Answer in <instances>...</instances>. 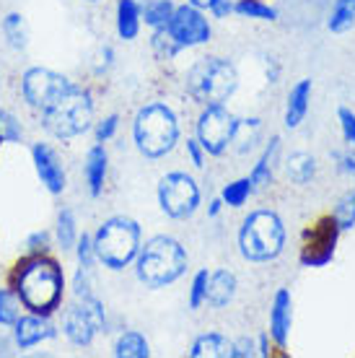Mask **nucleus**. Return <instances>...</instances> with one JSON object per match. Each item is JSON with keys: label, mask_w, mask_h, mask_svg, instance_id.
<instances>
[{"label": "nucleus", "mask_w": 355, "mask_h": 358, "mask_svg": "<svg viewBox=\"0 0 355 358\" xmlns=\"http://www.w3.org/2000/svg\"><path fill=\"white\" fill-rule=\"evenodd\" d=\"M16 294L34 314H52L62 299V270L45 255H34L16 270Z\"/></svg>", "instance_id": "obj_1"}, {"label": "nucleus", "mask_w": 355, "mask_h": 358, "mask_svg": "<svg viewBox=\"0 0 355 358\" xmlns=\"http://www.w3.org/2000/svg\"><path fill=\"white\" fill-rule=\"evenodd\" d=\"M135 265L140 283L148 288H164L184 275L187 252L174 236H153L151 242L140 244Z\"/></svg>", "instance_id": "obj_2"}, {"label": "nucleus", "mask_w": 355, "mask_h": 358, "mask_svg": "<svg viewBox=\"0 0 355 358\" xmlns=\"http://www.w3.org/2000/svg\"><path fill=\"white\" fill-rule=\"evenodd\" d=\"M140 252V226L127 215H115L99 226L94 236V255L109 270H122Z\"/></svg>", "instance_id": "obj_3"}, {"label": "nucleus", "mask_w": 355, "mask_h": 358, "mask_svg": "<svg viewBox=\"0 0 355 358\" xmlns=\"http://www.w3.org/2000/svg\"><path fill=\"white\" fill-rule=\"evenodd\" d=\"M285 247V226L273 210H254L244 218L239 231V250L249 262H270Z\"/></svg>", "instance_id": "obj_4"}, {"label": "nucleus", "mask_w": 355, "mask_h": 358, "mask_svg": "<svg viewBox=\"0 0 355 358\" xmlns=\"http://www.w3.org/2000/svg\"><path fill=\"white\" fill-rule=\"evenodd\" d=\"M236 86H239V73L223 57H205L187 73V91L203 107L229 101Z\"/></svg>", "instance_id": "obj_5"}, {"label": "nucleus", "mask_w": 355, "mask_h": 358, "mask_svg": "<svg viewBox=\"0 0 355 358\" xmlns=\"http://www.w3.org/2000/svg\"><path fill=\"white\" fill-rule=\"evenodd\" d=\"M135 145L145 159H161L174 148L179 138L177 115L166 104H148L135 117Z\"/></svg>", "instance_id": "obj_6"}, {"label": "nucleus", "mask_w": 355, "mask_h": 358, "mask_svg": "<svg viewBox=\"0 0 355 358\" xmlns=\"http://www.w3.org/2000/svg\"><path fill=\"white\" fill-rule=\"evenodd\" d=\"M94 120V101L89 91L71 89L52 107L45 109V127L55 138H75L86 133Z\"/></svg>", "instance_id": "obj_7"}, {"label": "nucleus", "mask_w": 355, "mask_h": 358, "mask_svg": "<svg viewBox=\"0 0 355 358\" xmlns=\"http://www.w3.org/2000/svg\"><path fill=\"white\" fill-rule=\"evenodd\" d=\"M159 203L169 218H189L200 206V187L184 171H171L159 182Z\"/></svg>", "instance_id": "obj_8"}, {"label": "nucleus", "mask_w": 355, "mask_h": 358, "mask_svg": "<svg viewBox=\"0 0 355 358\" xmlns=\"http://www.w3.org/2000/svg\"><path fill=\"white\" fill-rule=\"evenodd\" d=\"M236 125H239V120L223 104L205 107V112L197 120V141L205 148V153L223 156L229 151V145L233 143V135H236Z\"/></svg>", "instance_id": "obj_9"}, {"label": "nucleus", "mask_w": 355, "mask_h": 358, "mask_svg": "<svg viewBox=\"0 0 355 358\" xmlns=\"http://www.w3.org/2000/svg\"><path fill=\"white\" fill-rule=\"evenodd\" d=\"M340 226L335 215H321L317 224L306 231L301 247V265L306 268H324L332 262L335 250H338Z\"/></svg>", "instance_id": "obj_10"}, {"label": "nucleus", "mask_w": 355, "mask_h": 358, "mask_svg": "<svg viewBox=\"0 0 355 358\" xmlns=\"http://www.w3.org/2000/svg\"><path fill=\"white\" fill-rule=\"evenodd\" d=\"M107 327V317H104V306L94 296H83V304L71 306L65 314V335L73 345L86 348L91 345L94 335Z\"/></svg>", "instance_id": "obj_11"}, {"label": "nucleus", "mask_w": 355, "mask_h": 358, "mask_svg": "<svg viewBox=\"0 0 355 358\" xmlns=\"http://www.w3.org/2000/svg\"><path fill=\"white\" fill-rule=\"evenodd\" d=\"M24 96L34 109H50L62 96L73 89V83L60 76V73L50 71V68H29L24 73Z\"/></svg>", "instance_id": "obj_12"}, {"label": "nucleus", "mask_w": 355, "mask_h": 358, "mask_svg": "<svg viewBox=\"0 0 355 358\" xmlns=\"http://www.w3.org/2000/svg\"><path fill=\"white\" fill-rule=\"evenodd\" d=\"M166 31L174 36V42L179 47L205 45L210 39V24H208V18L200 13V8L189 6V3L174 8L169 24H166Z\"/></svg>", "instance_id": "obj_13"}, {"label": "nucleus", "mask_w": 355, "mask_h": 358, "mask_svg": "<svg viewBox=\"0 0 355 358\" xmlns=\"http://www.w3.org/2000/svg\"><path fill=\"white\" fill-rule=\"evenodd\" d=\"M31 159H34V169L42 179V185L52 195H60L65 189V169H62L57 153L45 143H34L31 145Z\"/></svg>", "instance_id": "obj_14"}, {"label": "nucleus", "mask_w": 355, "mask_h": 358, "mask_svg": "<svg viewBox=\"0 0 355 358\" xmlns=\"http://www.w3.org/2000/svg\"><path fill=\"white\" fill-rule=\"evenodd\" d=\"M291 324H294V299L288 288H280L273 299V312H270V335L277 343V348L288 345Z\"/></svg>", "instance_id": "obj_15"}, {"label": "nucleus", "mask_w": 355, "mask_h": 358, "mask_svg": "<svg viewBox=\"0 0 355 358\" xmlns=\"http://www.w3.org/2000/svg\"><path fill=\"white\" fill-rule=\"evenodd\" d=\"M16 327V345L21 350L34 348L42 341H50L55 338V327L47 322L42 314H31V317H18Z\"/></svg>", "instance_id": "obj_16"}, {"label": "nucleus", "mask_w": 355, "mask_h": 358, "mask_svg": "<svg viewBox=\"0 0 355 358\" xmlns=\"http://www.w3.org/2000/svg\"><path fill=\"white\" fill-rule=\"evenodd\" d=\"M236 275H233L231 270H215L208 275V291H205V304L215 306V309H221V306L231 304L233 296H236Z\"/></svg>", "instance_id": "obj_17"}, {"label": "nucleus", "mask_w": 355, "mask_h": 358, "mask_svg": "<svg viewBox=\"0 0 355 358\" xmlns=\"http://www.w3.org/2000/svg\"><path fill=\"white\" fill-rule=\"evenodd\" d=\"M309 101H311V78H303L291 89L288 94V104H285V127H298L306 120V112H309Z\"/></svg>", "instance_id": "obj_18"}, {"label": "nucleus", "mask_w": 355, "mask_h": 358, "mask_svg": "<svg viewBox=\"0 0 355 358\" xmlns=\"http://www.w3.org/2000/svg\"><path fill=\"white\" fill-rule=\"evenodd\" d=\"M192 358H233V343L221 335V332H208V335H200L195 343H192V350H189Z\"/></svg>", "instance_id": "obj_19"}, {"label": "nucleus", "mask_w": 355, "mask_h": 358, "mask_svg": "<svg viewBox=\"0 0 355 358\" xmlns=\"http://www.w3.org/2000/svg\"><path fill=\"white\" fill-rule=\"evenodd\" d=\"M104 179H107V151H104L101 143H96L86 156V182H89L91 197L101 195Z\"/></svg>", "instance_id": "obj_20"}, {"label": "nucleus", "mask_w": 355, "mask_h": 358, "mask_svg": "<svg viewBox=\"0 0 355 358\" xmlns=\"http://www.w3.org/2000/svg\"><path fill=\"white\" fill-rule=\"evenodd\" d=\"M117 31L122 39H135L140 31V6L135 0L117 3Z\"/></svg>", "instance_id": "obj_21"}, {"label": "nucleus", "mask_w": 355, "mask_h": 358, "mask_svg": "<svg viewBox=\"0 0 355 358\" xmlns=\"http://www.w3.org/2000/svg\"><path fill=\"white\" fill-rule=\"evenodd\" d=\"M285 174L291 182L296 185H309L311 179L317 177V159L311 156V153H294L288 162H285Z\"/></svg>", "instance_id": "obj_22"}, {"label": "nucleus", "mask_w": 355, "mask_h": 358, "mask_svg": "<svg viewBox=\"0 0 355 358\" xmlns=\"http://www.w3.org/2000/svg\"><path fill=\"white\" fill-rule=\"evenodd\" d=\"M115 356L117 358H148L151 350H148V341L143 338L140 332H122L115 343Z\"/></svg>", "instance_id": "obj_23"}, {"label": "nucleus", "mask_w": 355, "mask_h": 358, "mask_svg": "<svg viewBox=\"0 0 355 358\" xmlns=\"http://www.w3.org/2000/svg\"><path fill=\"white\" fill-rule=\"evenodd\" d=\"M277 148H280V138H273L270 145L265 148V153H262V159L257 162V166L252 169V177L249 179H252L254 187H267L273 182V162H275Z\"/></svg>", "instance_id": "obj_24"}, {"label": "nucleus", "mask_w": 355, "mask_h": 358, "mask_svg": "<svg viewBox=\"0 0 355 358\" xmlns=\"http://www.w3.org/2000/svg\"><path fill=\"white\" fill-rule=\"evenodd\" d=\"M327 27L332 34H345L355 27V0H338Z\"/></svg>", "instance_id": "obj_25"}, {"label": "nucleus", "mask_w": 355, "mask_h": 358, "mask_svg": "<svg viewBox=\"0 0 355 358\" xmlns=\"http://www.w3.org/2000/svg\"><path fill=\"white\" fill-rule=\"evenodd\" d=\"M171 13H174V3L171 0H148V3H143L140 8V18H145V24L153 29L166 27Z\"/></svg>", "instance_id": "obj_26"}, {"label": "nucleus", "mask_w": 355, "mask_h": 358, "mask_svg": "<svg viewBox=\"0 0 355 358\" xmlns=\"http://www.w3.org/2000/svg\"><path fill=\"white\" fill-rule=\"evenodd\" d=\"M3 34H6V39H8V45L13 50H24L29 45V29L21 13H8L3 18Z\"/></svg>", "instance_id": "obj_27"}, {"label": "nucleus", "mask_w": 355, "mask_h": 358, "mask_svg": "<svg viewBox=\"0 0 355 358\" xmlns=\"http://www.w3.org/2000/svg\"><path fill=\"white\" fill-rule=\"evenodd\" d=\"M57 242L62 250H73L78 244V224H75L73 210H68V208L57 215Z\"/></svg>", "instance_id": "obj_28"}, {"label": "nucleus", "mask_w": 355, "mask_h": 358, "mask_svg": "<svg viewBox=\"0 0 355 358\" xmlns=\"http://www.w3.org/2000/svg\"><path fill=\"white\" fill-rule=\"evenodd\" d=\"M252 192H254V185H252V179H249V177H244V179H236V182H231V185H226V187H223L221 200L226 203V206L241 208L249 200V195H252Z\"/></svg>", "instance_id": "obj_29"}, {"label": "nucleus", "mask_w": 355, "mask_h": 358, "mask_svg": "<svg viewBox=\"0 0 355 358\" xmlns=\"http://www.w3.org/2000/svg\"><path fill=\"white\" fill-rule=\"evenodd\" d=\"M233 10H236L239 16L259 18V21H275L277 18V10L270 8L262 0H239V3H233Z\"/></svg>", "instance_id": "obj_30"}, {"label": "nucleus", "mask_w": 355, "mask_h": 358, "mask_svg": "<svg viewBox=\"0 0 355 358\" xmlns=\"http://www.w3.org/2000/svg\"><path fill=\"white\" fill-rule=\"evenodd\" d=\"M18 299L16 291H8V288H0V324L3 327H13L18 322Z\"/></svg>", "instance_id": "obj_31"}, {"label": "nucleus", "mask_w": 355, "mask_h": 358, "mask_svg": "<svg viewBox=\"0 0 355 358\" xmlns=\"http://www.w3.org/2000/svg\"><path fill=\"white\" fill-rule=\"evenodd\" d=\"M335 221H338L340 231H347L355 226V189H347L345 195L340 197L338 208H335Z\"/></svg>", "instance_id": "obj_32"}, {"label": "nucleus", "mask_w": 355, "mask_h": 358, "mask_svg": "<svg viewBox=\"0 0 355 358\" xmlns=\"http://www.w3.org/2000/svg\"><path fill=\"white\" fill-rule=\"evenodd\" d=\"M259 135V120H239L233 143H239V151H249Z\"/></svg>", "instance_id": "obj_33"}, {"label": "nucleus", "mask_w": 355, "mask_h": 358, "mask_svg": "<svg viewBox=\"0 0 355 358\" xmlns=\"http://www.w3.org/2000/svg\"><path fill=\"white\" fill-rule=\"evenodd\" d=\"M153 50H156V55H159L161 60H171L182 47L174 42V36L164 27V29H156V34H153Z\"/></svg>", "instance_id": "obj_34"}, {"label": "nucleus", "mask_w": 355, "mask_h": 358, "mask_svg": "<svg viewBox=\"0 0 355 358\" xmlns=\"http://www.w3.org/2000/svg\"><path fill=\"white\" fill-rule=\"evenodd\" d=\"M0 135H3V143H18L21 135H24L21 122L6 109H0Z\"/></svg>", "instance_id": "obj_35"}, {"label": "nucleus", "mask_w": 355, "mask_h": 358, "mask_svg": "<svg viewBox=\"0 0 355 358\" xmlns=\"http://www.w3.org/2000/svg\"><path fill=\"white\" fill-rule=\"evenodd\" d=\"M208 270H200L192 278V286H189V309H200L205 304V291H208Z\"/></svg>", "instance_id": "obj_36"}, {"label": "nucleus", "mask_w": 355, "mask_h": 358, "mask_svg": "<svg viewBox=\"0 0 355 358\" xmlns=\"http://www.w3.org/2000/svg\"><path fill=\"white\" fill-rule=\"evenodd\" d=\"M96 260V255H94V239H91L89 234H83L78 236V265L80 268H91Z\"/></svg>", "instance_id": "obj_37"}, {"label": "nucleus", "mask_w": 355, "mask_h": 358, "mask_svg": "<svg viewBox=\"0 0 355 358\" xmlns=\"http://www.w3.org/2000/svg\"><path fill=\"white\" fill-rule=\"evenodd\" d=\"M117 127H119V117L117 115H109L107 120H101L96 125V143H107L109 138L117 133Z\"/></svg>", "instance_id": "obj_38"}, {"label": "nucleus", "mask_w": 355, "mask_h": 358, "mask_svg": "<svg viewBox=\"0 0 355 358\" xmlns=\"http://www.w3.org/2000/svg\"><path fill=\"white\" fill-rule=\"evenodd\" d=\"M338 117H340V125H342V135H345V141L355 145V115L347 107H340Z\"/></svg>", "instance_id": "obj_39"}, {"label": "nucleus", "mask_w": 355, "mask_h": 358, "mask_svg": "<svg viewBox=\"0 0 355 358\" xmlns=\"http://www.w3.org/2000/svg\"><path fill=\"white\" fill-rule=\"evenodd\" d=\"M27 247L31 255H45L47 247H50V234L47 231H36L27 239Z\"/></svg>", "instance_id": "obj_40"}, {"label": "nucleus", "mask_w": 355, "mask_h": 358, "mask_svg": "<svg viewBox=\"0 0 355 358\" xmlns=\"http://www.w3.org/2000/svg\"><path fill=\"white\" fill-rule=\"evenodd\" d=\"M187 153H189V159L195 166H203V153L205 148L200 145V141H187Z\"/></svg>", "instance_id": "obj_41"}, {"label": "nucleus", "mask_w": 355, "mask_h": 358, "mask_svg": "<svg viewBox=\"0 0 355 358\" xmlns=\"http://www.w3.org/2000/svg\"><path fill=\"white\" fill-rule=\"evenodd\" d=\"M210 13H213L215 18L231 16V13H233V3H231V0H218L213 8H210Z\"/></svg>", "instance_id": "obj_42"}, {"label": "nucleus", "mask_w": 355, "mask_h": 358, "mask_svg": "<svg viewBox=\"0 0 355 358\" xmlns=\"http://www.w3.org/2000/svg\"><path fill=\"white\" fill-rule=\"evenodd\" d=\"M247 358V356H254V345H252V341H239V343H233V358Z\"/></svg>", "instance_id": "obj_43"}, {"label": "nucleus", "mask_w": 355, "mask_h": 358, "mask_svg": "<svg viewBox=\"0 0 355 358\" xmlns=\"http://www.w3.org/2000/svg\"><path fill=\"white\" fill-rule=\"evenodd\" d=\"M215 3H218V0H189V6H195V8H200V10H210L215 6Z\"/></svg>", "instance_id": "obj_44"}, {"label": "nucleus", "mask_w": 355, "mask_h": 358, "mask_svg": "<svg viewBox=\"0 0 355 358\" xmlns=\"http://www.w3.org/2000/svg\"><path fill=\"white\" fill-rule=\"evenodd\" d=\"M221 208H223V200H221V197H215L213 203H210V208H208V215H210V218H215V215L221 213Z\"/></svg>", "instance_id": "obj_45"}, {"label": "nucleus", "mask_w": 355, "mask_h": 358, "mask_svg": "<svg viewBox=\"0 0 355 358\" xmlns=\"http://www.w3.org/2000/svg\"><path fill=\"white\" fill-rule=\"evenodd\" d=\"M342 171H347V174H355V159H353V156H342Z\"/></svg>", "instance_id": "obj_46"}, {"label": "nucleus", "mask_w": 355, "mask_h": 358, "mask_svg": "<svg viewBox=\"0 0 355 358\" xmlns=\"http://www.w3.org/2000/svg\"><path fill=\"white\" fill-rule=\"evenodd\" d=\"M259 356H270V338L267 335L259 338Z\"/></svg>", "instance_id": "obj_47"}, {"label": "nucleus", "mask_w": 355, "mask_h": 358, "mask_svg": "<svg viewBox=\"0 0 355 358\" xmlns=\"http://www.w3.org/2000/svg\"><path fill=\"white\" fill-rule=\"evenodd\" d=\"M0 145H3V135H0Z\"/></svg>", "instance_id": "obj_48"}]
</instances>
